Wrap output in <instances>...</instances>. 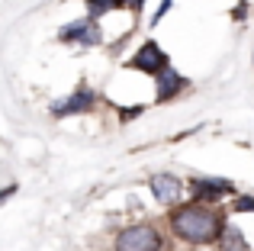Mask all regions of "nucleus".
<instances>
[{"instance_id": "6", "label": "nucleus", "mask_w": 254, "mask_h": 251, "mask_svg": "<svg viewBox=\"0 0 254 251\" xmlns=\"http://www.w3.org/2000/svg\"><path fill=\"white\" fill-rule=\"evenodd\" d=\"M93 107V94L90 90H74L71 97H64V100L52 103V116H74V113H87V110Z\"/></svg>"}, {"instance_id": "13", "label": "nucleus", "mask_w": 254, "mask_h": 251, "mask_svg": "<svg viewBox=\"0 0 254 251\" xmlns=\"http://www.w3.org/2000/svg\"><path fill=\"white\" fill-rule=\"evenodd\" d=\"M132 3V10H142V0H129Z\"/></svg>"}, {"instance_id": "9", "label": "nucleus", "mask_w": 254, "mask_h": 251, "mask_svg": "<svg viewBox=\"0 0 254 251\" xmlns=\"http://www.w3.org/2000/svg\"><path fill=\"white\" fill-rule=\"evenodd\" d=\"M219 245H222V251H251L248 242H245V235H242V229H235V226H225Z\"/></svg>"}, {"instance_id": "3", "label": "nucleus", "mask_w": 254, "mask_h": 251, "mask_svg": "<svg viewBox=\"0 0 254 251\" xmlns=\"http://www.w3.org/2000/svg\"><path fill=\"white\" fill-rule=\"evenodd\" d=\"M129 68H138V71H148V74H161L164 68H171L168 64V55H164V49L158 42H145L142 49L132 55V62H129Z\"/></svg>"}, {"instance_id": "10", "label": "nucleus", "mask_w": 254, "mask_h": 251, "mask_svg": "<svg viewBox=\"0 0 254 251\" xmlns=\"http://www.w3.org/2000/svg\"><path fill=\"white\" fill-rule=\"evenodd\" d=\"M126 0H87V6H90V16H100V13L106 10H119Z\"/></svg>"}, {"instance_id": "14", "label": "nucleus", "mask_w": 254, "mask_h": 251, "mask_svg": "<svg viewBox=\"0 0 254 251\" xmlns=\"http://www.w3.org/2000/svg\"><path fill=\"white\" fill-rule=\"evenodd\" d=\"M10 193H13V187L10 190H0V200H3V196H10Z\"/></svg>"}, {"instance_id": "4", "label": "nucleus", "mask_w": 254, "mask_h": 251, "mask_svg": "<svg viewBox=\"0 0 254 251\" xmlns=\"http://www.w3.org/2000/svg\"><path fill=\"white\" fill-rule=\"evenodd\" d=\"M151 193H155L158 203L174 206V203L184 196V181H177L174 174H155L151 177Z\"/></svg>"}, {"instance_id": "7", "label": "nucleus", "mask_w": 254, "mask_h": 251, "mask_svg": "<svg viewBox=\"0 0 254 251\" xmlns=\"http://www.w3.org/2000/svg\"><path fill=\"white\" fill-rule=\"evenodd\" d=\"M190 187H193V193H196L199 200H209V203L219 200V196H225V193H235V184L219 181V177H196Z\"/></svg>"}, {"instance_id": "1", "label": "nucleus", "mask_w": 254, "mask_h": 251, "mask_svg": "<svg viewBox=\"0 0 254 251\" xmlns=\"http://www.w3.org/2000/svg\"><path fill=\"white\" fill-rule=\"evenodd\" d=\"M171 229L177 239L190 242V245H209V242H219L225 232L222 216L212 206H203V203H193V206H180L171 213Z\"/></svg>"}, {"instance_id": "2", "label": "nucleus", "mask_w": 254, "mask_h": 251, "mask_svg": "<svg viewBox=\"0 0 254 251\" xmlns=\"http://www.w3.org/2000/svg\"><path fill=\"white\" fill-rule=\"evenodd\" d=\"M158 248H161V232L148 222L123 229L116 239V251H158Z\"/></svg>"}, {"instance_id": "8", "label": "nucleus", "mask_w": 254, "mask_h": 251, "mask_svg": "<svg viewBox=\"0 0 254 251\" xmlns=\"http://www.w3.org/2000/svg\"><path fill=\"white\" fill-rule=\"evenodd\" d=\"M184 87H187V77H180L174 68H164L161 74H158V90H155V100H158V103H164V100H171L174 94H180Z\"/></svg>"}, {"instance_id": "5", "label": "nucleus", "mask_w": 254, "mask_h": 251, "mask_svg": "<svg viewBox=\"0 0 254 251\" xmlns=\"http://www.w3.org/2000/svg\"><path fill=\"white\" fill-rule=\"evenodd\" d=\"M62 42H84V45H97L100 42V26L93 19H74L62 29Z\"/></svg>"}, {"instance_id": "12", "label": "nucleus", "mask_w": 254, "mask_h": 251, "mask_svg": "<svg viewBox=\"0 0 254 251\" xmlns=\"http://www.w3.org/2000/svg\"><path fill=\"white\" fill-rule=\"evenodd\" d=\"M168 6H171V0H161V6H158V13H155V19H151V26H158V19L168 13Z\"/></svg>"}, {"instance_id": "11", "label": "nucleus", "mask_w": 254, "mask_h": 251, "mask_svg": "<svg viewBox=\"0 0 254 251\" xmlns=\"http://www.w3.org/2000/svg\"><path fill=\"white\" fill-rule=\"evenodd\" d=\"M235 213H254V196H242V200H235Z\"/></svg>"}]
</instances>
